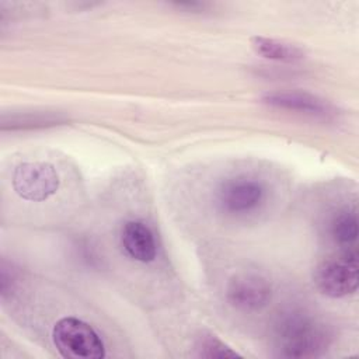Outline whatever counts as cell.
Wrapping results in <instances>:
<instances>
[{
    "mask_svg": "<svg viewBox=\"0 0 359 359\" xmlns=\"http://www.w3.org/2000/svg\"><path fill=\"white\" fill-rule=\"evenodd\" d=\"M275 342L282 356L307 359L321 356L331 338L323 323L303 313H292L279 321Z\"/></svg>",
    "mask_w": 359,
    "mask_h": 359,
    "instance_id": "obj_1",
    "label": "cell"
},
{
    "mask_svg": "<svg viewBox=\"0 0 359 359\" xmlns=\"http://www.w3.org/2000/svg\"><path fill=\"white\" fill-rule=\"evenodd\" d=\"M56 349L67 359H101L105 348L101 337L91 325L76 318H60L52 331Z\"/></svg>",
    "mask_w": 359,
    "mask_h": 359,
    "instance_id": "obj_2",
    "label": "cell"
},
{
    "mask_svg": "<svg viewBox=\"0 0 359 359\" xmlns=\"http://www.w3.org/2000/svg\"><path fill=\"white\" fill-rule=\"evenodd\" d=\"M358 255L344 252L324 259L314 269V283L317 289L330 297H345L358 289Z\"/></svg>",
    "mask_w": 359,
    "mask_h": 359,
    "instance_id": "obj_3",
    "label": "cell"
},
{
    "mask_svg": "<svg viewBox=\"0 0 359 359\" xmlns=\"http://www.w3.org/2000/svg\"><path fill=\"white\" fill-rule=\"evenodd\" d=\"M59 175L48 163H22L13 174V188L18 196L32 202H42L59 188Z\"/></svg>",
    "mask_w": 359,
    "mask_h": 359,
    "instance_id": "obj_4",
    "label": "cell"
},
{
    "mask_svg": "<svg viewBox=\"0 0 359 359\" xmlns=\"http://www.w3.org/2000/svg\"><path fill=\"white\" fill-rule=\"evenodd\" d=\"M265 189L254 178L237 177L224 181L216 194L219 208L229 215H245L255 210L264 201Z\"/></svg>",
    "mask_w": 359,
    "mask_h": 359,
    "instance_id": "obj_5",
    "label": "cell"
},
{
    "mask_svg": "<svg viewBox=\"0 0 359 359\" xmlns=\"http://www.w3.org/2000/svg\"><path fill=\"white\" fill-rule=\"evenodd\" d=\"M229 303L244 311H255L262 309L271 299V286L259 275L240 273L233 276L226 289Z\"/></svg>",
    "mask_w": 359,
    "mask_h": 359,
    "instance_id": "obj_6",
    "label": "cell"
},
{
    "mask_svg": "<svg viewBox=\"0 0 359 359\" xmlns=\"http://www.w3.org/2000/svg\"><path fill=\"white\" fill-rule=\"evenodd\" d=\"M262 101L276 108L299 111L302 114H307L311 116L327 118L334 114L332 107L328 102L307 93H299V91L271 93V94H266L262 98Z\"/></svg>",
    "mask_w": 359,
    "mask_h": 359,
    "instance_id": "obj_7",
    "label": "cell"
},
{
    "mask_svg": "<svg viewBox=\"0 0 359 359\" xmlns=\"http://www.w3.org/2000/svg\"><path fill=\"white\" fill-rule=\"evenodd\" d=\"M122 247L126 254L140 262H150L156 258V241L150 229L142 222H128L121 231Z\"/></svg>",
    "mask_w": 359,
    "mask_h": 359,
    "instance_id": "obj_8",
    "label": "cell"
},
{
    "mask_svg": "<svg viewBox=\"0 0 359 359\" xmlns=\"http://www.w3.org/2000/svg\"><path fill=\"white\" fill-rule=\"evenodd\" d=\"M251 46L258 55L271 60L292 63L304 57V52L299 46L273 38L254 36L251 38Z\"/></svg>",
    "mask_w": 359,
    "mask_h": 359,
    "instance_id": "obj_9",
    "label": "cell"
},
{
    "mask_svg": "<svg viewBox=\"0 0 359 359\" xmlns=\"http://www.w3.org/2000/svg\"><path fill=\"white\" fill-rule=\"evenodd\" d=\"M331 236L339 245L348 247L358 238V216L355 209L339 210L331 222Z\"/></svg>",
    "mask_w": 359,
    "mask_h": 359,
    "instance_id": "obj_10",
    "label": "cell"
},
{
    "mask_svg": "<svg viewBox=\"0 0 359 359\" xmlns=\"http://www.w3.org/2000/svg\"><path fill=\"white\" fill-rule=\"evenodd\" d=\"M198 355L202 358H220V359H227V358H240L236 351L229 348L226 344H223L220 339L209 335L201 338L198 344Z\"/></svg>",
    "mask_w": 359,
    "mask_h": 359,
    "instance_id": "obj_11",
    "label": "cell"
}]
</instances>
